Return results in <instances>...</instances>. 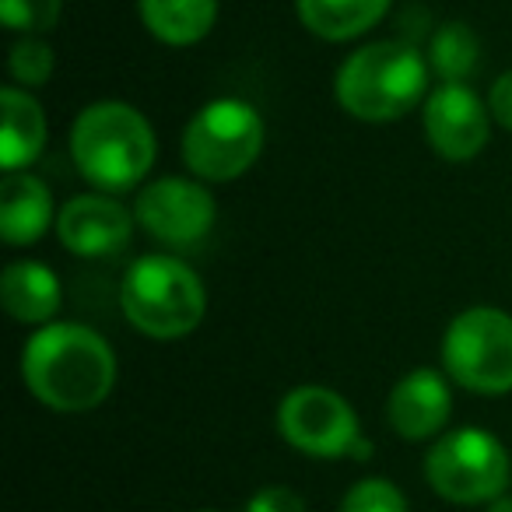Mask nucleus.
I'll return each mask as SVG.
<instances>
[{"label":"nucleus","instance_id":"obj_16","mask_svg":"<svg viewBox=\"0 0 512 512\" xmlns=\"http://www.w3.org/2000/svg\"><path fill=\"white\" fill-rule=\"evenodd\" d=\"M299 22L327 43H348L383 22L390 0H295Z\"/></svg>","mask_w":512,"mask_h":512},{"label":"nucleus","instance_id":"obj_12","mask_svg":"<svg viewBox=\"0 0 512 512\" xmlns=\"http://www.w3.org/2000/svg\"><path fill=\"white\" fill-rule=\"evenodd\" d=\"M449 411H453V393L435 369L407 372L386 400V418H390L393 432L411 442L432 439L435 432H442Z\"/></svg>","mask_w":512,"mask_h":512},{"label":"nucleus","instance_id":"obj_14","mask_svg":"<svg viewBox=\"0 0 512 512\" xmlns=\"http://www.w3.org/2000/svg\"><path fill=\"white\" fill-rule=\"evenodd\" d=\"M4 106V130H0V162L4 172H22L39 158L46 144V116L43 106L32 99L25 88H4L0 92Z\"/></svg>","mask_w":512,"mask_h":512},{"label":"nucleus","instance_id":"obj_4","mask_svg":"<svg viewBox=\"0 0 512 512\" xmlns=\"http://www.w3.org/2000/svg\"><path fill=\"white\" fill-rule=\"evenodd\" d=\"M120 306L134 330L155 341H179L200 327L207 292L190 264L176 256L151 253L127 267L120 285Z\"/></svg>","mask_w":512,"mask_h":512},{"label":"nucleus","instance_id":"obj_2","mask_svg":"<svg viewBox=\"0 0 512 512\" xmlns=\"http://www.w3.org/2000/svg\"><path fill=\"white\" fill-rule=\"evenodd\" d=\"M71 158L99 190H134L155 165V130L127 102H95L74 120Z\"/></svg>","mask_w":512,"mask_h":512},{"label":"nucleus","instance_id":"obj_20","mask_svg":"<svg viewBox=\"0 0 512 512\" xmlns=\"http://www.w3.org/2000/svg\"><path fill=\"white\" fill-rule=\"evenodd\" d=\"M53 64H57V60H53V50L39 36H25L22 43H15L11 60H8L11 78L22 81L25 88L46 85V81H50V74H53Z\"/></svg>","mask_w":512,"mask_h":512},{"label":"nucleus","instance_id":"obj_18","mask_svg":"<svg viewBox=\"0 0 512 512\" xmlns=\"http://www.w3.org/2000/svg\"><path fill=\"white\" fill-rule=\"evenodd\" d=\"M477 53H481V43L474 29L467 22H446L428 43V64L442 78V85H463L474 74Z\"/></svg>","mask_w":512,"mask_h":512},{"label":"nucleus","instance_id":"obj_24","mask_svg":"<svg viewBox=\"0 0 512 512\" xmlns=\"http://www.w3.org/2000/svg\"><path fill=\"white\" fill-rule=\"evenodd\" d=\"M488 512H512V498H495Z\"/></svg>","mask_w":512,"mask_h":512},{"label":"nucleus","instance_id":"obj_5","mask_svg":"<svg viewBox=\"0 0 512 512\" xmlns=\"http://www.w3.org/2000/svg\"><path fill=\"white\" fill-rule=\"evenodd\" d=\"M264 151V120L246 99H214L186 123L183 162L207 183L239 179Z\"/></svg>","mask_w":512,"mask_h":512},{"label":"nucleus","instance_id":"obj_21","mask_svg":"<svg viewBox=\"0 0 512 512\" xmlns=\"http://www.w3.org/2000/svg\"><path fill=\"white\" fill-rule=\"evenodd\" d=\"M341 512H407V498L400 495L397 484L383 481V477H365V481L351 484Z\"/></svg>","mask_w":512,"mask_h":512},{"label":"nucleus","instance_id":"obj_13","mask_svg":"<svg viewBox=\"0 0 512 512\" xmlns=\"http://www.w3.org/2000/svg\"><path fill=\"white\" fill-rule=\"evenodd\" d=\"M50 186L32 172H8L0 183V235L11 246H29L50 228Z\"/></svg>","mask_w":512,"mask_h":512},{"label":"nucleus","instance_id":"obj_8","mask_svg":"<svg viewBox=\"0 0 512 512\" xmlns=\"http://www.w3.org/2000/svg\"><path fill=\"white\" fill-rule=\"evenodd\" d=\"M278 432L288 446L320 460L351 456L362 439L351 404L327 386H295L278 407Z\"/></svg>","mask_w":512,"mask_h":512},{"label":"nucleus","instance_id":"obj_11","mask_svg":"<svg viewBox=\"0 0 512 512\" xmlns=\"http://www.w3.org/2000/svg\"><path fill=\"white\" fill-rule=\"evenodd\" d=\"M425 134L446 162H470L488 144V109L467 85H439L425 102Z\"/></svg>","mask_w":512,"mask_h":512},{"label":"nucleus","instance_id":"obj_15","mask_svg":"<svg viewBox=\"0 0 512 512\" xmlns=\"http://www.w3.org/2000/svg\"><path fill=\"white\" fill-rule=\"evenodd\" d=\"M0 295L11 320L18 323H50L60 309V281L39 260H18L0 278Z\"/></svg>","mask_w":512,"mask_h":512},{"label":"nucleus","instance_id":"obj_7","mask_svg":"<svg viewBox=\"0 0 512 512\" xmlns=\"http://www.w3.org/2000/svg\"><path fill=\"white\" fill-rule=\"evenodd\" d=\"M425 477L446 502H495L509 481V453L484 428H456L428 449Z\"/></svg>","mask_w":512,"mask_h":512},{"label":"nucleus","instance_id":"obj_1","mask_svg":"<svg viewBox=\"0 0 512 512\" xmlns=\"http://www.w3.org/2000/svg\"><path fill=\"white\" fill-rule=\"evenodd\" d=\"M22 379L50 411L81 414L116 386V355L106 337L81 323H46L22 351Z\"/></svg>","mask_w":512,"mask_h":512},{"label":"nucleus","instance_id":"obj_17","mask_svg":"<svg viewBox=\"0 0 512 512\" xmlns=\"http://www.w3.org/2000/svg\"><path fill=\"white\" fill-rule=\"evenodd\" d=\"M137 11L165 46H193L214 29L218 0H137Z\"/></svg>","mask_w":512,"mask_h":512},{"label":"nucleus","instance_id":"obj_10","mask_svg":"<svg viewBox=\"0 0 512 512\" xmlns=\"http://www.w3.org/2000/svg\"><path fill=\"white\" fill-rule=\"evenodd\" d=\"M57 235L74 256H116L134 239V214L113 197L102 193H85L60 207Z\"/></svg>","mask_w":512,"mask_h":512},{"label":"nucleus","instance_id":"obj_23","mask_svg":"<svg viewBox=\"0 0 512 512\" xmlns=\"http://www.w3.org/2000/svg\"><path fill=\"white\" fill-rule=\"evenodd\" d=\"M488 109L495 116L498 127L512 130V71L502 74V78L491 85V95H488Z\"/></svg>","mask_w":512,"mask_h":512},{"label":"nucleus","instance_id":"obj_19","mask_svg":"<svg viewBox=\"0 0 512 512\" xmlns=\"http://www.w3.org/2000/svg\"><path fill=\"white\" fill-rule=\"evenodd\" d=\"M60 8H64V0H0V18L8 29L39 36V32L57 29Z\"/></svg>","mask_w":512,"mask_h":512},{"label":"nucleus","instance_id":"obj_9","mask_svg":"<svg viewBox=\"0 0 512 512\" xmlns=\"http://www.w3.org/2000/svg\"><path fill=\"white\" fill-rule=\"evenodd\" d=\"M214 197L193 179L165 176L141 190L134 218L162 246H197L214 225Z\"/></svg>","mask_w":512,"mask_h":512},{"label":"nucleus","instance_id":"obj_25","mask_svg":"<svg viewBox=\"0 0 512 512\" xmlns=\"http://www.w3.org/2000/svg\"><path fill=\"white\" fill-rule=\"evenodd\" d=\"M204 512H211V509H204Z\"/></svg>","mask_w":512,"mask_h":512},{"label":"nucleus","instance_id":"obj_22","mask_svg":"<svg viewBox=\"0 0 512 512\" xmlns=\"http://www.w3.org/2000/svg\"><path fill=\"white\" fill-rule=\"evenodd\" d=\"M246 512H306V502L292 488H264L249 498Z\"/></svg>","mask_w":512,"mask_h":512},{"label":"nucleus","instance_id":"obj_3","mask_svg":"<svg viewBox=\"0 0 512 512\" xmlns=\"http://www.w3.org/2000/svg\"><path fill=\"white\" fill-rule=\"evenodd\" d=\"M428 88V67L411 43L383 39L355 50L334 81L344 113L365 123L400 120L421 102Z\"/></svg>","mask_w":512,"mask_h":512},{"label":"nucleus","instance_id":"obj_6","mask_svg":"<svg viewBox=\"0 0 512 512\" xmlns=\"http://www.w3.org/2000/svg\"><path fill=\"white\" fill-rule=\"evenodd\" d=\"M449 379L470 393L498 397L512 390V316L495 306L463 309L442 337Z\"/></svg>","mask_w":512,"mask_h":512}]
</instances>
